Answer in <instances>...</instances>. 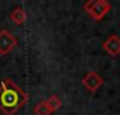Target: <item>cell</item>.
<instances>
[{
    "mask_svg": "<svg viewBox=\"0 0 120 115\" xmlns=\"http://www.w3.org/2000/svg\"><path fill=\"white\" fill-rule=\"evenodd\" d=\"M28 100L27 93L13 80L4 79L0 83V111L4 115H14Z\"/></svg>",
    "mask_w": 120,
    "mask_h": 115,
    "instance_id": "6da1fadb",
    "label": "cell"
},
{
    "mask_svg": "<svg viewBox=\"0 0 120 115\" xmlns=\"http://www.w3.org/2000/svg\"><path fill=\"white\" fill-rule=\"evenodd\" d=\"M82 8L94 20L99 21L110 11L112 4L109 1H106V0H88V1L84 3Z\"/></svg>",
    "mask_w": 120,
    "mask_h": 115,
    "instance_id": "7a4b0ae2",
    "label": "cell"
},
{
    "mask_svg": "<svg viewBox=\"0 0 120 115\" xmlns=\"http://www.w3.org/2000/svg\"><path fill=\"white\" fill-rule=\"evenodd\" d=\"M17 42H18L17 38L8 29H1L0 31V55L10 53L15 48Z\"/></svg>",
    "mask_w": 120,
    "mask_h": 115,
    "instance_id": "3957f363",
    "label": "cell"
},
{
    "mask_svg": "<svg viewBox=\"0 0 120 115\" xmlns=\"http://www.w3.org/2000/svg\"><path fill=\"white\" fill-rule=\"evenodd\" d=\"M103 84V79L96 73V72H88L84 77H82V86L85 87L88 91L95 93L98 91Z\"/></svg>",
    "mask_w": 120,
    "mask_h": 115,
    "instance_id": "277c9868",
    "label": "cell"
},
{
    "mask_svg": "<svg viewBox=\"0 0 120 115\" xmlns=\"http://www.w3.org/2000/svg\"><path fill=\"white\" fill-rule=\"evenodd\" d=\"M103 49L110 56H117V55H120V38L117 35H110L103 42Z\"/></svg>",
    "mask_w": 120,
    "mask_h": 115,
    "instance_id": "5b68a950",
    "label": "cell"
},
{
    "mask_svg": "<svg viewBox=\"0 0 120 115\" xmlns=\"http://www.w3.org/2000/svg\"><path fill=\"white\" fill-rule=\"evenodd\" d=\"M10 20L13 23H15L17 25H22L27 20V11L22 7H15L11 13H10Z\"/></svg>",
    "mask_w": 120,
    "mask_h": 115,
    "instance_id": "8992f818",
    "label": "cell"
},
{
    "mask_svg": "<svg viewBox=\"0 0 120 115\" xmlns=\"http://www.w3.org/2000/svg\"><path fill=\"white\" fill-rule=\"evenodd\" d=\"M45 101H46V104H48V107H49V110L52 112H56V111H59L60 108H61V100H60L59 95H56V94H52Z\"/></svg>",
    "mask_w": 120,
    "mask_h": 115,
    "instance_id": "52a82bcc",
    "label": "cell"
},
{
    "mask_svg": "<svg viewBox=\"0 0 120 115\" xmlns=\"http://www.w3.org/2000/svg\"><path fill=\"white\" fill-rule=\"evenodd\" d=\"M34 114L35 115H50L52 114V111L49 110L46 101H41V103H38V104L35 105V108H34Z\"/></svg>",
    "mask_w": 120,
    "mask_h": 115,
    "instance_id": "ba28073f",
    "label": "cell"
}]
</instances>
